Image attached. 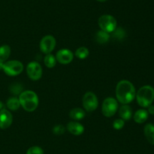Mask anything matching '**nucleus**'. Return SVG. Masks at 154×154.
I'll list each match as a JSON object with an SVG mask.
<instances>
[{"label":"nucleus","mask_w":154,"mask_h":154,"mask_svg":"<svg viewBox=\"0 0 154 154\" xmlns=\"http://www.w3.org/2000/svg\"><path fill=\"white\" fill-rule=\"evenodd\" d=\"M136 91L135 86L128 80H121L116 87L117 101L122 104H128L135 99Z\"/></svg>","instance_id":"nucleus-1"},{"label":"nucleus","mask_w":154,"mask_h":154,"mask_svg":"<svg viewBox=\"0 0 154 154\" xmlns=\"http://www.w3.org/2000/svg\"><path fill=\"white\" fill-rule=\"evenodd\" d=\"M19 101L20 106L27 112H33L38 106V98L32 91H24L20 94Z\"/></svg>","instance_id":"nucleus-2"},{"label":"nucleus","mask_w":154,"mask_h":154,"mask_svg":"<svg viewBox=\"0 0 154 154\" xmlns=\"http://www.w3.org/2000/svg\"><path fill=\"white\" fill-rule=\"evenodd\" d=\"M135 97L141 107H148L154 101V88L150 85L143 86L138 89Z\"/></svg>","instance_id":"nucleus-3"},{"label":"nucleus","mask_w":154,"mask_h":154,"mask_svg":"<svg viewBox=\"0 0 154 154\" xmlns=\"http://www.w3.org/2000/svg\"><path fill=\"white\" fill-rule=\"evenodd\" d=\"M99 26L101 30L106 33H113L117 28V21L110 14H104L99 18Z\"/></svg>","instance_id":"nucleus-4"},{"label":"nucleus","mask_w":154,"mask_h":154,"mask_svg":"<svg viewBox=\"0 0 154 154\" xmlns=\"http://www.w3.org/2000/svg\"><path fill=\"white\" fill-rule=\"evenodd\" d=\"M2 69L8 75L15 76L23 72V65L19 60H9L3 63Z\"/></svg>","instance_id":"nucleus-5"},{"label":"nucleus","mask_w":154,"mask_h":154,"mask_svg":"<svg viewBox=\"0 0 154 154\" xmlns=\"http://www.w3.org/2000/svg\"><path fill=\"white\" fill-rule=\"evenodd\" d=\"M118 110V102L113 98H107L102 103V114L106 117H111Z\"/></svg>","instance_id":"nucleus-6"},{"label":"nucleus","mask_w":154,"mask_h":154,"mask_svg":"<svg viewBox=\"0 0 154 154\" xmlns=\"http://www.w3.org/2000/svg\"><path fill=\"white\" fill-rule=\"evenodd\" d=\"M83 107L87 112H93L97 109L99 102L96 95L91 91L87 92L83 98Z\"/></svg>","instance_id":"nucleus-7"},{"label":"nucleus","mask_w":154,"mask_h":154,"mask_svg":"<svg viewBox=\"0 0 154 154\" xmlns=\"http://www.w3.org/2000/svg\"><path fill=\"white\" fill-rule=\"evenodd\" d=\"M26 72L29 79L33 81H37L42 78V67L38 62H30L26 66Z\"/></svg>","instance_id":"nucleus-8"},{"label":"nucleus","mask_w":154,"mask_h":154,"mask_svg":"<svg viewBox=\"0 0 154 154\" xmlns=\"http://www.w3.org/2000/svg\"><path fill=\"white\" fill-rule=\"evenodd\" d=\"M56 39L55 38L51 35L45 36L42 38L40 42V49L44 54H51L53 50L55 48Z\"/></svg>","instance_id":"nucleus-9"},{"label":"nucleus","mask_w":154,"mask_h":154,"mask_svg":"<svg viewBox=\"0 0 154 154\" xmlns=\"http://www.w3.org/2000/svg\"><path fill=\"white\" fill-rule=\"evenodd\" d=\"M74 54L69 49H61L57 51L56 59L61 64H69L73 60Z\"/></svg>","instance_id":"nucleus-10"},{"label":"nucleus","mask_w":154,"mask_h":154,"mask_svg":"<svg viewBox=\"0 0 154 154\" xmlns=\"http://www.w3.org/2000/svg\"><path fill=\"white\" fill-rule=\"evenodd\" d=\"M13 116L11 113L6 109L3 108L0 110V128L6 129L12 124Z\"/></svg>","instance_id":"nucleus-11"},{"label":"nucleus","mask_w":154,"mask_h":154,"mask_svg":"<svg viewBox=\"0 0 154 154\" xmlns=\"http://www.w3.org/2000/svg\"><path fill=\"white\" fill-rule=\"evenodd\" d=\"M67 129L74 135H81L84 133V127L78 122H70L68 123Z\"/></svg>","instance_id":"nucleus-12"},{"label":"nucleus","mask_w":154,"mask_h":154,"mask_svg":"<svg viewBox=\"0 0 154 154\" xmlns=\"http://www.w3.org/2000/svg\"><path fill=\"white\" fill-rule=\"evenodd\" d=\"M144 135L146 139L150 144L154 145V125L152 123H148L144 128Z\"/></svg>","instance_id":"nucleus-13"},{"label":"nucleus","mask_w":154,"mask_h":154,"mask_svg":"<svg viewBox=\"0 0 154 154\" xmlns=\"http://www.w3.org/2000/svg\"><path fill=\"white\" fill-rule=\"evenodd\" d=\"M119 115H120V118L124 121L129 120L132 115V109L127 104H123L119 109Z\"/></svg>","instance_id":"nucleus-14"},{"label":"nucleus","mask_w":154,"mask_h":154,"mask_svg":"<svg viewBox=\"0 0 154 154\" xmlns=\"http://www.w3.org/2000/svg\"><path fill=\"white\" fill-rule=\"evenodd\" d=\"M148 115L149 113L147 110H144V109L138 110V111L135 112V115H134V121L138 124L144 123L148 118Z\"/></svg>","instance_id":"nucleus-15"},{"label":"nucleus","mask_w":154,"mask_h":154,"mask_svg":"<svg viewBox=\"0 0 154 154\" xmlns=\"http://www.w3.org/2000/svg\"><path fill=\"white\" fill-rule=\"evenodd\" d=\"M69 116L75 120H81L85 116V112L81 108H74L69 113Z\"/></svg>","instance_id":"nucleus-16"},{"label":"nucleus","mask_w":154,"mask_h":154,"mask_svg":"<svg viewBox=\"0 0 154 154\" xmlns=\"http://www.w3.org/2000/svg\"><path fill=\"white\" fill-rule=\"evenodd\" d=\"M11 54V48L8 45L0 46V61L5 63Z\"/></svg>","instance_id":"nucleus-17"},{"label":"nucleus","mask_w":154,"mask_h":154,"mask_svg":"<svg viewBox=\"0 0 154 154\" xmlns=\"http://www.w3.org/2000/svg\"><path fill=\"white\" fill-rule=\"evenodd\" d=\"M6 106H7V107L9 109V110H13V111H15V110H18V109L20 108V107L19 98H15V97L10 98L7 101Z\"/></svg>","instance_id":"nucleus-18"},{"label":"nucleus","mask_w":154,"mask_h":154,"mask_svg":"<svg viewBox=\"0 0 154 154\" xmlns=\"http://www.w3.org/2000/svg\"><path fill=\"white\" fill-rule=\"evenodd\" d=\"M96 39L97 42L100 44H105L108 42L110 39V35L103 30H100L96 33Z\"/></svg>","instance_id":"nucleus-19"},{"label":"nucleus","mask_w":154,"mask_h":154,"mask_svg":"<svg viewBox=\"0 0 154 154\" xmlns=\"http://www.w3.org/2000/svg\"><path fill=\"white\" fill-rule=\"evenodd\" d=\"M44 62H45V64L46 65L47 67L53 68L55 66L56 63H57V59L53 54H48L45 57Z\"/></svg>","instance_id":"nucleus-20"},{"label":"nucleus","mask_w":154,"mask_h":154,"mask_svg":"<svg viewBox=\"0 0 154 154\" xmlns=\"http://www.w3.org/2000/svg\"><path fill=\"white\" fill-rule=\"evenodd\" d=\"M89 53V50L86 47H80L75 51V55L81 60H84L88 57Z\"/></svg>","instance_id":"nucleus-21"},{"label":"nucleus","mask_w":154,"mask_h":154,"mask_svg":"<svg viewBox=\"0 0 154 154\" xmlns=\"http://www.w3.org/2000/svg\"><path fill=\"white\" fill-rule=\"evenodd\" d=\"M26 154H44V151L40 146H33L29 148L26 151Z\"/></svg>","instance_id":"nucleus-22"},{"label":"nucleus","mask_w":154,"mask_h":154,"mask_svg":"<svg viewBox=\"0 0 154 154\" xmlns=\"http://www.w3.org/2000/svg\"><path fill=\"white\" fill-rule=\"evenodd\" d=\"M22 91V86L20 84H13L11 85L10 87V91L11 92L13 95H20Z\"/></svg>","instance_id":"nucleus-23"},{"label":"nucleus","mask_w":154,"mask_h":154,"mask_svg":"<svg viewBox=\"0 0 154 154\" xmlns=\"http://www.w3.org/2000/svg\"><path fill=\"white\" fill-rule=\"evenodd\" d=\"M124 123L125 122L123 119H116V120H114V122H113V127H114L116 130H120L123 128V126H124Z\"/></svg>","instance_id":"nucleus-24"},{"label":"nucleus","mask_w":154,"mask_h":154,"mask_svg":"<svg viewBox=\"0 0 154 154\" xmlns=\"http://www.w3.org/2000/svg\"><path fill=\"white\" fill-rule=\"evenodd\" d=\"M53 132L57 135H60L65 132V128L63 125H57L53 128Z\"/></svg>","instance_id":"nucleus-25"},{"label":"nucleus","mask_w":154,"mask_h":154,"mask_svg":"<svg viewBox=\"0 0 154 154\" xmlns=\"http://www.w3.org/2000/svg\"><path fill=\"white\" fill-rule=\"evenodd\" d=\"M114 36L117 37L118 39H122L125 36V31L120 27V28H116V30L114 31Z\"/></svg>","instance_id":"nucleus-26"},{"label":"nucleus","mask_w":154,"mask_h":154,"mask_svg":"<svg viewBox=\"0 0 154 154\" xmlns=\"http://www.w3.org/2000/svg\"><path fill=\"white\" fill-rule=\"evenodd\" d=\"M148 113L151 115H154V105H150L148 107V110H147Z\"/></svg>","instance_id":"nucleus-27"},{"label":"nucleus","mask_w":154,"mask_h":154,"mask_svg":"<svg viewBox=\"0 0 154 154\" xmlns=\"http://www.w3.org/2000/svg\"><path fill=\"white\" fill-rule=\"evenodd\" d=\"M3 107H4V104H3V103L0 101V110H2Z\"/></svg>","instance_id":"nucleus-28"},{"label":"nucleus","mask_w":154,"mask_h":154,"mask_svg":"<svg viewBox=\"0 0 154 154\" xmlns=\"http://www.w3.org/2000/svg\"><path fill=\"white\" fill-rule=\"evenodd\" d=\"M3 63H2V62L0 61V70H1V69H2V67H3Z\"/></svg>","instance_id":"nucleus-29"},{"label":"nucleus","mask_w":154,"mask_h":154,"mask_svg":"<svg viewBox=\"0 0 154 154\" xmlns=\"http://www.w3.org/2000/svg\"><path fill=\"white\" fill-rule=\"evenodd\" d=\"M98 2H105L108 1V0H96Z\"/></svg>","instance_id":"nucleus-30"}]
</instances>
